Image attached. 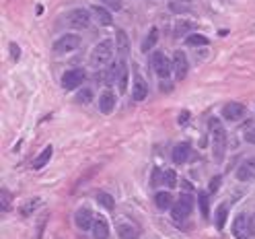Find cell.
<instances>
[{
    "label": "cell",
    "instance_id": "cell-4",
    "mask_svg": "<svg viewBox=\"0 0 255 239\" xmlns=\"http://www.w3.org/2000/svg\"><path fill=\"white\" fill-rule=\"evenodd\" d=\"M80 43H83L80 35H76V33H66V35H62V37L56 39L54 52H56V54H68V52L80 48Z\"/></svg>",
    "mask_w": 255,
    "mask_h": 239
},
{
    "label": "cell",
    "instance_id": "cell-33",
    "mask_svg": "<svg viewBox=\"0 0 255 239\" xmlns=\"http://www.w3.org/2000/svg\"><path fill=\"white\" fill-rule=\"evenodd\" d=\"M163 173L165 171H160V169L157 167L153 171V179H150V184H153V186H163Z\"/></svg>",
    "mask_w": 255,
    "mask_h": 239
},
{
    "label": "cell",
    "instance_id": "cell-9",
    "mask_svg": "<svg viewBox=\"0 0 255 239\" xmlns=\"http://www.w3.org/2000/svg\"><path fill=\"white\" fill-rule=\"evenodd\" d=\"M247 113V107L243 103H237V101H233V103H226L223 107V118L224 120H230V122H237L241 118H245Z\"/></svg>",
    "mask_w": 255,
    "mask_h": 239
},
{
    "label": "cell",
    "instance_id": "cell-2",
    "mask_svg": "<svg viewBox=\"0 0 255 239\" xmlns=\"http://www.w3.org/2000/svg\"><path fill=\"white\" fill-rule=\"evenodd\" d=\"M113 45H115V41H111V39H103L101 43H97L95 50H93V54H91V64L95 68H101V66H105L107 62H111L113 54H115Z\"/></svg>",
    "mask_w": 255,
    "mask_h": 239
},
{
    "label": "cell",
    "instance_id": "cell-1",
    "mask_svg": "<svg viewBox=\"0 0 255 239\" xmlns=\"http://www.w3.org/2000/svg\"><path fill=\"white\" fill-rule=\"evenodd\" d=\"M210 130H212V155H214V161L223 163L224 155H226V130L223 126V122L216 120V118L210 120Z\"/></svg>",
    "mask_w": 255,
    "mask_h": 239
},
{
    "label": "cell",
    "instance_id": "cell-31",
    "mask_svg": "<svg viewBox=\"0 0 255 239\" xmlns=\"http://www.w3.org/2000/svg\"><path fill=\"white\" fill-rule=\"evenodd\" d=\"M190 29H191V23H190V21H177V25H175V31H173V35H175V37H183Z\"/></svg>",
    "mask_w": 255,
    "mask_h": 239
},
{
    "label": "cell",
    "instance_id": "cell-27",
    "mask_svg": "<svg viewBox=\"0 0 255 239\" xmlns=\"http://www.w3.org/2000/svg\"><path fill=\"white\" fill-rule=\"evenodd\" d=\"M163 186H167L169 190L171 188H177V175L173 169H165V173H163Z\"/></svg>",
    "mask_w": 255,
    "mask_h": 239
},
{
    "label": "cell",
    "instance_id": "cell-38",
    "mask_svg": "<svg viewBox=\"0 0 255 239\" xmlns=\"http://www.w3.org/2000/svg\"><path fill=\"white\" fill-rule=\"evenodd\" d=\"M188 120H190V111H183L181 116H179V124H185Z\"/></svg>",
    "mask_w": 255,
    "mask_h": 239
},
{
    "label": "cell",
    "instance_id": "cell-24",
    "mask_svg": "<svg viewBox=\"0 0 255 239\" xmlns=\"http://www.w3.org/2000/svg\"><path fill=\"white\" fill-rule=\"evenodd\" d=\"M91 99H93V91H91V87L78 89V93H76V97H74V101H76V103H80V105L91 103Z\"/></svg>",
    "mask_w": 255,
    "mask_h": 239
},
{
    "label": "cell",
    "instance_id": "cell-5",
    "mask_svg": "<svg viewBox=\"0 0 255 239\" xmlns=\"http://www.w3.org/2000/svg\"><path fill=\"white\" fill-rule=\"evenodd\" d=\"M150 64H153L157 76H160V78H167L173 72V64L169 62V58L163 52H155L153 58H150Z\"/></svg>",
    "mask_w": 255,
    "mask_h": 239
},
{
    "label": "cell",
    "instance_id": "cell-32",
    "mask_svg": "<svg viewBox=\"0 0 255 239\" xmlns=\"http://www.w3.org/2000/svg\"><path fill=\"white\" fill-rule=\"evenodd\" d=\"M10 202H13V196H10L8 190H2V196H0V208H2L4 212L10 210Z\"/></svg>",
    "mask_w": 255,
    "mask_h": 239
},
{
    "label": "cell",
    "instance_id": "cell-12",
    "mask_svg": "<svg viewBox=\"0 0 255 239\" xmlns=\"http://www.w3.org/2000/svg\"><path fill=\"white\" fill-rule=\"evenodd\" d=\"M233 235L237 239H249V219L243 212L237 214L233 221Z\"/></svg>",
    "mask_w": 255,
    "mask_h": 239
},
{
    "label": "cell",
    "instance_id": "cell-25",
    "mask_svg": "<svg viewBox=\"0 0 255 239\" xmlns=\"http://www.w3.org/2000/svg\"><path fill=\"white\" fill-rule=\"evenodd\" d=\"M97 202L101 204L103 208H107V210H113L115 208V200L111 194H107V192H99L97 194Z\"/></svg>",
    "mask_w": 255,
    "mask_h": 239
},
{
    "label": "cell",
    "instance_id": "cell-18",
    "mask_svg": "<svg viewBox=\"0 0 255 239\" xmlns=\"http://www.w3.org/2000/svg\"><path fill=\"white\" fill-rule=\"evenodd\" d=\"M93 235H95V239H107L109 237V225L105 219H95V223H93Z\"/></svg>",
    "mask_w": 255,
    "mask_h": 239
},
{
    "label": "cell",
    "instance_id": "cell-15",
    "mask_svg": "<svg viewBox=\"0 0 255 239\" xmlns=\"http://www.w3.org/2000/svg\"><path fill=\"white\" fill-rule=\"evenodd\" d=\"M115 48H118V54L122 58H126V56L130 54V37H128V33L124 29L115 33Z\"/></svg>",
    "mask_w": 255,
    "mask_h": 239
},
{
    "label": "cell",
    "instance_id": "cell-11",
    "mask_svg": "<svg viewBox=\"0 0 255 239\" xmlns=\"http://www.w3.org/2000/svg\"><path fill=\"white\" fill-rule=\"evenodd\" d=\"M188 70H190V64H188V58H185L183 52H175L173 56V72H175L177 81H183L188 76Z\"/></svg>",
    "mask_w": 255,
    "mask_h": 239
},
{
    "label": "cell",
    "instance_id": "cell-36",
    "mask_svg": "<svg viewBox=\"0 0 255 239\" xmlns=\"http://www.w3.org/2000/svg\"><path fill=\"white\" fill-rule=\"evenodd\" d=\"M245 140H247V142H251V144H255V128L247 130V134H245Z\"/></svg>",
    "mask_w": 255,
    "mask_h": 239
},
{
    "label": "cell",
    "instance_id": "cell-19",
    "mask_svg": "<svg viewBox=\"0 0 255 239\" xmlns=\"http://www.w3.org/2000/svg\"><path fill=\"white\" fill-rule=\"evenodd\" d=\"M52 153H54V146H52V144H48V146H45V149L37 155L35 161H33V169H35V171H37V169H43L45 165H48L50 159H52Z\"/></svg>",
    "mask_w": 255,
    "mask_h": 239
},
{
    "label": "cell",
    "instance_id": "cell-10",
    "mask_svg": "<svg viewBox=\"0 0 255 239\" xmlns=\"http://www.w3.org/2000/svg\"><path fill=\"white\" fill-rule=\"evenodd\" d=\"M237 179L239 181H253L255 179V157L245 159L239 169H237Z\"/></svg>",
    "mask_w": 255,
    "mask_h": 239
},
{
    "label": "cell",
    "instance_id": "cell-30",
    "mask_svg": "<svg viewBox=\"0 0 255 239\" xmlns=\"http://www.w3.org/2000/svg\"><path fill=\"white\" fill-rule=\"evenodd\" d=\"M118 87H120V93H126V89H128V66H126L124 62H122V68H120Z\"/></svg>",
    "mask_w": 255,
    "mask_h": 239
},
{
    "label": "cell",
    "instance_id": "cell-29",
    "mask_svg": "<svg viewBox=\"0 0 255 239\" xmlns=\"http://www.w3.org/2000/svg\"><path fill=\"white\" fill-rule=\"evenodd\" d=\"M198 204H200V210H202L204 217H206V219L210 217V202H208V194H206V192H200Z\"/></svg>",
    "mask_w": 255,
    "mask_h": 239
},
{
    "label": "cell",
    "instance_id": "cell-13",
    "mask_svg": "<svg viewBox=\"0 0 255 239\" xmlns=\"http://www.w3.org/2000/svg\"><path fill=\"white\" fill-rule=\"evenodd\" d=\"M190 153H191V146H190L188 142H179V144H175V146H173V153H171L173 163L183 165V163L190 159Z\"/></svg>",
    "mask_w": 255,
    "mask_h": 239
},
{
    "label": "cell",
    "instance_id": "cell-6",
    "mask_svg": "<svg viewBox=\"0 0 255 239\" xmlns=\"http://www.w3.org/2000/svg\"><path fill=\"white\" fill-rule=\"evenodd\" d=\"M85 83V70L83 68H72V70H66L62 76V87L66 91H74Z\"/></svg>",
    "mask_w": 255,
    "mask_h": 239
},
{
    "label": "cell",
    "instance_id": "cell-26",
    "mask_svg": "<svg viewBox=\"0 0 255 239\" xmlns=\"http://www.w3.org/2000/svg\"><path fill=\"white\" fill-rule=\"evenodd\" d=\"M208 39L206 35H202V33H191V35H188L185 37V43L188 45H191V48H195V45H208Z\"/></svg>",
    "mask_w": 255,
    "mask_h": 239
},
{
    "label": "cell",
    "instance_id": "cell-3",
    "mask_svg": "<svg viewBox=\"0 0 255 239\" xmlns=\"http://www.w3.org/2000/svg\"><path fill=\"white\" fill-rule=\"evenodd\" d=\"M191 210H193V196L185 192V194H181L179 200L173 204L171 214H173V219H175L177 223H181V221H185V219L190 217Z\"/></svg>",
    "mask_w": 255,
    "mask_h": 239
},
{
    "label": "cell",
    "instance_id": "cell-8",
    "mask_svg": "<svg viewBox=\"0 0 255 239\" xmlns=\"http://www.w3.org/2000/svg\"><path fill=\"white\" fill-rule=\"evenodd\" d=\"M74 223H76L78 229H83V231L93 229V223H95V214H93L91 208L83 206V208L76 210V214H74Z\"/></svg>",
    "mask_w": 255,
    "mask_h": 239
},
{
    "label": "cell",
    "instance_id": "cell-35",
    "mask_svg": "<svg viewBox=\"0 0 255 239\" xmlns=\"http://www.w3.org/2000/svg\"><path fill=\"white\" fill-rule=\"evenodd\" d=\"M220 181H223V179H220V175L212 177V181H210V192H212V194H214V192H218V188H220Z\"/></svg>",
    "mask_w": 255,
    "mask_h": 239
},
{
    "label": "cell",
    "instance_id": "cell-37",
    "mask_svg": "<svg viewBox=\"0 0 255 239\" xmlns=\"http://www.w3.org/2000/svg\"><path fill=\"white\" fill-rule=\"evenodd\" d=\"M255 235V214H251L249 217V237Z\"/></svg>",
    "mask_w": 255,
    "mask_h": 239
},
{
    "label": "cell",
    "instance_id": "cell-20",
    "mask_svg": "<svg viewBox=\"0 0 255 239\" xmlns=\"http://www.w3.org/2000/svg\"><path fill=\"white\" fill-rule=\"evenodd\" d=\"M155 202H157V208L159 210H169L173 208V196L169 194V192H157V196H155Z\"/></svg>",
    "mask_w": 255,
    "mask_h": 239
},
{
    "label": "cell",
    "instance_id": "cell-34",
    "mask_svg": "<svg viewBox=\"0 0 255 239\" xmlns=\"http://www.w3.org/2000/svg\"><path fill=\"white\" fill-rule=\"evenodd\" d=\"M8 48H10V58L19 60V58H21V48H19V45H17V43H10Z\"/></svg>",
    "mask_w": 255,
    "mask_h": 239
},
{
    "label": "cell",
    "instance_id": "cell-28",
    "mask_svg": "<svg viewBox=\"0 0 255 239\" xmlns=\"http://www.w3.org/2000/svg\"><path fill=\"white\" fill-rule=\"evenodd\" d=\"M37 204H39V200H37V198L27 200L25 206H21V210H19V212H21V217H25V219H27V217H31V212L37 208Z\"/></svg>",
    "mask_w": 255,
    "mask_h": 239
},
{
    "label": "cell",
    "instance_id": "cell-17",
    "mask_svg": "<svg viewBox=\"0 0 255 239\" xmlns=\"http://www.w3.org/2000/svg\"><path fill=\"white\" fill-rule=\"evenodd\" d=\"M118 235H120V239H138L140 237L136 227L132 223H126V221L118 223Z\"/></svg>",
    "mask_w": 255,
    "mask_h": 239
},
{
    "label": "cell",
    "instance_id": "cell-7",
    "mask_svg": "<svg viewBox=\"0 0 255 239\" xmlns=\"http://www.w3.org/2000/svg\"><path fill=\"white\" fill-rule=\"evenodd\" d=\"M91 23V13L87 8H74L68 13V25L74 29H85Z\"/></svg>",
    "mask_w": 255,
    "mask_h": 239
},
{
    "label": "cell",
    "instance_id": "cell-23",
    "mask_svg": "<svg viewBox=\"0 0 255 239\" xmlns=\"http://www.w3.org/2000/svg\"><path fill=\"white\" fill-rule=\"evenodd\" d=\"M157 41H159V29H150L148 31V35H146V39L142 41V52H150L157 45Z\"/></svg>",
    "mask_w": 255,
    "mask_h": 239
},
{
    "label": "cell",
    "instance_id": "cell-16",
    "mask_svg": "<svg viewBox=\"0 0 255 239\" xmlns=\"http://www.w3.org/2000/svg\"><path fill=\"white\" fill-rule=\"evenodd\" d=\"M148 95V85L144 83V78L142 76H138L134 78V91H132V101H144Z\"/></svg>",
    "mask_w": 255,
    "mask_h": 239
},
{
    "label": "cell",
    "instance_id": "cell-14",
    "mask_svg": "<svg viewBox=\"0 0 255 239\" xmlns=\"http://www.w3.org/2000/svg\"><path fill=\"white\" fill-rule=\"evenodd\" d=\"M115 107V95H113V91L107 89V91H103L101 97H99V111L101 113H111Z\"/></svg>",
    "mask_w": 255,
    "mask_h": 239
},
{
    "label": "cell",
    "instance_id": "cell-21",
    "mask_svg": "<svg viewBox=\"0 0 255 239\" xmlns=\"http://www.w3.org/2000/svg\"><path fill=\"white\" fill-rule=\"evenodd\" d=\"M93 15L97 17V21L101 23V25H111V13L105 8V6H93Z\"/></svg>",
    "mask_w": 255,
    "mask_h": 239
},
{
    "label": "cell",
    "instance_id": "cell-22",
    "mask_svg": "<svg viewBox=\"0 0 255 239\" xmlns=\"http://www.w3.org/2000/svg\"><path fill=\"white\" fill-rule=\"evenodd\" d=\"M226 217H228V204L226 202H223L220 206L216 208V229H223L224 227V223H226Z\"/></svg>",
    "mask_w": 255,
    "mask_h": 239
}]
</instances>
